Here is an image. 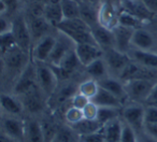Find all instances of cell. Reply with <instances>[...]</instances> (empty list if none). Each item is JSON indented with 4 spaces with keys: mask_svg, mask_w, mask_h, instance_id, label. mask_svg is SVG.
Instances as JSON below:
<instances>
[{
    "mask_svg": "<svg viewBox=\"0 0 157 142\" xmlns=\"http://www.w3.org/2000/svg\"><path fill=\"white\" fill-rule=\"evenodd\" d=\"M56 28L60 33H63L68 38H70L75 44H96L94 37H93L92 29L81 17L63 20Z\"/></svg>",
    "mask_w": 157,
    "mask_h": 142,
    "instance_id": "1",
    "label": "cell"
},
{
    "mask_svg": "<svg viewBox=\"0 0 157 142\" xmlns=\"http://www.w3.org/2000/svg\"><path fill=\"white\" fill-rule=\"evenodd\" d=\"M35 63L36 70H37L38 85L48 98L56 92L57 85H58V75L50 63H37V61H35Z\"/></svg>",
    "mask_w": 157,
    "mask_h": 142,
    "instance_id": "2",
    "label": "cell"
},
{
    "mask_svg": "<svg viewBox=\"0 0 157 142\" xmlns=\"http://www.w3.org/2000/svg\"><path fill=\"white\" fill-rule=\"evenodd\" d=\"M156 82L157 81H153L152 79H144V78H138L125 82L128 99L138 103L147 101Z\"/></svg>",
    "mask_w": 157,
    "mask_h": 142,
    "instance_id": "3",
    "label": "cell"
},
{
    "mask_svg": "<svg viewBox=\"0 0 157 142\" xmlns=\"http://www.w3.org/2000/svg\"><path fill=\"white\" fill-rule=\"evenodd\" d=\"M12 33L15 37L16 43L20 48L31 56V50H33V38L29 30L27 17L24 14H17L12 20Z\"/></svg>",
    "mask_w": 157,
    "mask_h": 142,
    "instance_id": "4",
    "label": "cell"
},
{
    "mask_svg": "<svg viewBox=\"0 0 157 142\" xmlns=\"http://www.w3.org/2000/svg\"><path fill=\"white\" fill-rule=\"evenodd\" d=\"M103 59L107 63L109 72L113 77L118 78V79H120L123 71L126 69V67L131 61L128 54L120 52L115 48L103 51Z\"/></svg>",
    "mask_w": 157,
    "mask_h": 142,
    "instance_id": "5",
    "label": "cell"
},
{
    "mask_svg": "<svg viewBox=\"0 0 157 142\" xmlns=\"http://www.w3.org/2000/svg\"><path fill=\"white\" fill-rule=\"evenodd\" d=\"M20 99L24 105L25 110L35 115V114H40L44 111L48 96L42 92L40 86L37 85L36 87L25 93L24 95L20 96Z\"/></svg>",
    "mask_w": 157,
    "mask_h": 142,
    "instance_id": "6",
    "label": "cell"
},
{
    "mask_svg": "<svg viewBox=\"0 0 157 142\" xmlns=\"http://www.w3.org/2000/svg\"><path fill=\"white\" fill-rule=\"evenodd\" d=\"M38 85L37 81V70H36V63L31 59L26 67L24 68L22 72L20 73L17 81L14 85V93L17 97L24 95L31 88Z\"/></svg>",
    "mask_w": 157,
    "mask_h": 142,
    "instance_id": "7",
    "label": "cell"
},
{
    "mask_svg": "<svg viewBox=\"0 0 157 142\" xmlns=\"http://www.w3.org/2000/svg\"><path fill=\"white\" fill-rule=\"evenodd\" d=\"M1 132L9 136L12 139L20 142H25L26 138V122L18 116L5 115L1 118Z\"/></svg>",
    "mask_w": 157,
    "mask_h": 142,
    "instance_id": "8",
    "label": "cell"
},
{
    "mask_svg": "<svg viewBox=\"0 0 157 142\" xmlns=\"http://www.w3.org/2000/svg\"><path fill=\"white\" fill-rule=\"evenodd\" d=\"M144 111L145 108L140 103L133 102L127 105L121 111L122 120L128 125H130L136 131L144 129Z\"/></svg>",
    "mask_w": 157,
    "mask_h": 142,
    "instance_id": "9",
    "label": "cell"
},
{
    "mask_svg": "<svg viewBox=\"0 0 157 142\" xmlns=\"http://www.w3.org/2000/svg\"><path fill=\"white\" fill-rule=\"evenodd\" d=\"M74 48H75V43L67 36L60 33V36L56 38V44H55L54 50L48 58V63H50L52 67H58L63 59L70 52L74 51Z\"/></svg>",
    "mask_w": 157,
    "mask_h": 142,
    "instance_id": "10",
    "label": "cell"
},
{
    "mask_svg": "<svg viewBox=\"0 0 157 142\" xmlns=\"http://www.w3.org/2000/svg\"><path fill=\"white\" fill-rule=\"evenodd\" d=\"M56 38L48 35L33 44L31 50V59L37 63H48L56 44Z\"/></svg>",
    "mask_w": 157,
    "mask_h": 142,
    "instance_id": "11",
    "label": "cell"
},
{
    "mask_svg": "<svg viewBox=\"0 0 157 142\" xmlns=\"http://www.w3.org/2000/svg\"><path fill=\"white\" fill-rule=\"evenodd\" d=\"M76 56L81 65L84 68L95 61L96 59H99L103 57V51L99 48L97 44L92 43H82V44H75L74 48Z\"/></svg>",
    "mask_w": 157,
    "mask_h": 142,
    "instance_id": "12",
    "label": "cell"
},
{
    "mask_svg": "<svg viewBox=\"0 0 157 142\" xmlns=\"http://www.w3.org/2000/svg\"><path fill=\"white\" fill-rule=\"evenodd\" d=\"M2 56L3 60H5V66L10 70H21V71H23L27 63L31 60L30 55L24 52L18 46H15L11 51L3 54Z\"/></svg>",
    "mask_w": 157,
    "mask_h": 142,
    "instance_id": "13",
    "label": "cell"
},
{
    "mask_svg": "<svg viewBox=\"0 0 157 142\" xmlns=\"http://www.w3.org/2000/svg\"><path fill=\"white\" fill-rule=\"evenodd\" d=\"M27 22H28L33 44L37 43L42 38L51 35V28L53 26L45 20L44 16H28Z\"/></svg>",
    "mask_w": 157,
    "mask_h": 142,
    "instance_id": "14",
    "label": "cell"
},
{
    "mask_svg": "<svg viewBox=\"0 0 157 142\" xmlns=\"http://www.w3.org/2000/svg\"><path fill=\"white\" fill-rule=\"evenodd\" d=\"M112 30H113V35H114L115 48L120 51V52L128 54L129 51L132 48L131 40H132L135 29L128 28V27L122 26V25L118 24Z\"/></svg>",
    "mask_w": 157,
    "mask_h": 142,
    "instance_id": "15",
    "label": "cell"
},
{
    "mask_svg": "<svg viewBox=\"0 0 157 142\" xmlns=\"http://www.w3.org/2000/svg\"><path fill=\"white\" fill-rule=\"evenodd\" d=\"M90 29H92V33L95 39V42L102 51L115 48L114 35L112 29L102 26L100 23H97L96 25L92 26Z\"/></svg>",
    "mask_w": 157,
    "mask_h": 142,
    "instance_id": "16",
    "label": "cell"
},
{
    "mask_svg": "<svg viewBox=\"0 0 157 142\" xmlns=\"http://www.w3.org/2000/svg\"><path fill=\"white\" fill-rule=\"evenodd\" d=\"M132 48L141 51H153L156 46V40L151 31L143 28L135 29L131 40Z\"/></svg>",
    "mask_w": 157,
    "mask_h": 142,
    "instance_id": "17",
    "label": "cell"
},
{
    "mask_svg": "<svg viewBox=\"0 0 157 142\" xmlns=\"http://www.w3.org/2000/svg\"><path fill=\"white\" fill-rule=\"evenodd\" d=\"M132 61L146 69L157 70V52L131 48L128 53Z\"/></svg>",
    "mask_w": 157,
    "mask_h": 142,
    "instance_id": "18",
    "label": "cell"
},
{
    "mask_svg": "<svg viewBox=\"0 0 157 142\" xmlns=\"http://www.w3.org/2000/svg\"><path fill=\"white\" fill-rule=\"evenodd\" d=\"M98 83L100 87L105 88L108 92L113 94L114 96L117 97L122 102H124L126 99H128V95H127V92H126L125 83H123L122 80H120L118 78L109 75V77L98 81Z\"/></svg>",
    "mask_w": 157,
    "mask_h": 142,
    "instance_id": "19",
    "label": "cell"
},
{
    "mask_svg": "<svg viewBox=\"0 0 157 142\" xmlns=\"http://www.w3.org/2000/svg\"><path fill=\"white\" fill-rule=\"evenodd\" d=\"M0 102H1V109H2L3 113L7 115L20 117L21 114L25 111L22 100L16 95L13 96L10 94H2L0 97Z\"/></svg>",
    "mask_w": 157,
    "mask_h": 142,
    "instance_id": "20",
    "label": "cell"
},
{
    "mask_svg": "<svg viewBox=\"0 0 157 142\" xmlns=\"http://www.w3.org/2000/svg\"><path fill=\"white\" fill-rule=\"evenodd\" d=\"M81 65L80 60H78V56H76L75 52L72 51L70 52L65 58L63 59V61L60 63V65L58 67H53L57 70L56 73L59 78H63V79H67V78L71 77L76 70L78 69V67Z\"/></svg>",
    "mask_w": 157,
    "mask_h": 142,
    "instance_id": "21",
    "label": "cell"
},
{
    "mask_svg": "<svg viewBox=\"0 0 157 142\" xmlns=\"http://www.w3.org/2000/svg\"><path fill=\"white\" fill-rule=\"evenodd\" d=\"M60 1L61 0H50L44 6L43 16L55 28L63 21V10H61Z\"/></svg>",
    "mask_w": 157,
    "mask_h": 142,
    "instance_id": "22",
    "label": "cell"
},
{
    "mask_svg": "<svg viewBox=\"0 0 157 142\" xmlns=\"http://www.w3.org/2000/svg\"><path fill=\"white\" fill-rule=\"evenodd\" d=\"M98 18L99 23L109 29H113L118 25V16L116 11L114 10L113 6L108 2L101 5L98 11Z\"/></svg>",
    "mask_w": 157,
    "mask_h": 142,
    "instance_id": "23",
    "label": "cell"
},
{
    "mask_svg": "<svg viewBox=\"0 0 157 142\" xmlns=\"http://www.w3.org/2000/svg\"><path fill=\"white\" fill-rule=\"evenodd\" d=\"M123 120L120 117L114 118L109 123L105 124L101 128L105 142H120L122 135Z\"/></svg>",
    "mask_w": 157,
    "mask_h": 142,
    "instance_id": "24",
    "label": "cell"
},
{
    "mask_svg": "<svg viewBox=\"0 0 157 142\" xmlns=\"http://www.w3.org/2000/svg\"><path fill=\"white\" fill-rule=\"evenodd\" d=\"M92 101L98 107H112L120 109L123 106V102L117 97H115L113 94L102 87H99L98 92L92 99Z\"/></svg>",
    "mask_w": 157,
    "mask_h": 142,
    "instance_id": "25",
    "label": "cell"
},
{
    "mask_svg": "<svg viewBox=\"0 0 157 142\" xmlns=\"http://www.w3.org/2000/svg\"><path fill=\"white\" fill-rule=\"evenodd\" d=\"M25 142H45L41 122L36 118L26 121V138Z\"/></svg>",
    "mask_w": 157,
    "mask_h": 142,
    "instance_id": "26",
    "label": "cell"
},
{
    "mask_svg": "<svg viewBox=\"0 0 157 142\" xmlns=\"http://www.w3.org/2000/svg\"><path fill=\"white\" fill-rule=\"evenodd\" d=\"M85 71L90 75V77L92 78V79L96 80V81H100V80L105 79V78L110 75L109 69H108L107 63H105L103 57H101V58H99V59H96V60L93 61L92 63L86 66Z\"/></svg>",
    "mask_w": 157,
    "mask_h": 142,
    "instance_id": "27",
    "label": "cell"
},
{
    "mask_svg": "<svg viewBox=\"0 0 157 142\" xmlns=\"http://www.w3.org/2000/svg\"><path fill=\"white\" fill-rule=\"evenodd\" d=\"M52 142H81V136L70 125H59Z\"/></svg>",
    "mask_w": 157,
    "mask_h": 142,
    "instance_id": "28",
    "label": "cell"
},
{
    "mask_svg": "<svg viewBox=\"0 0 157 142\" xmlns=\"http://www.w3.org/2000/svg\"><path fill=\"white\" fill-rule=\"evenodd\" d=\"M61 10H63V20H72L80 17L81 5L76 0H61Z\"/></svg>",
    "mask_w": 157,
    "mask_h": 142,
    "instance_id": "29",
    "label": "cell"
},
{
    "mask_svg": "<svg viewBox=\"0 0 157 142\" xmlns=\"http://www.w3.org/2000/svg\"><path fill=\"white\" fill-rule=\"evenodd\" d=\"M74 128V130L78 133L80 136L87 135V133L96 132V131L100 130L102 128V125L99 124L97 121H92V120H86L84 118L83 121H81L78 124L72 126Z\"/></svg>",
    "mask_w": 157,
    "mask_h": 142,
    "instance_id": "30",
    "label": "cell"
},
{
    "mask_svg": "<svg viewBox=\"0 0 157 142\" xmlns=\"http://www.w3.org/2000/svg\"><path fill=\"white\" fill-rule=\"evenodd\" d=\"M80 17L90 27L99 23L98 11H95V7L88 5V3H82L81 11H80Z\"/></svg>",
    "mask_w": 157,
    "mask_h": 142,
    "instance_id": "31",
    "label": "cell"
},
{
    "mask_svg": "<svg viewBox=\"0 0 157 142\" xmlns=\"http://www.w3.org/2000/svg\"><path fill=\"white\" fill-rule=\"evenodd\" d=\"M117 117H120V110H118V108L99 107L96 121L103 126L105 124L109 123L110 121Z\"/></svg>",
    "mask_w": 157,
    "mask_h": 142,
    "instance_id": "32",
    "label": "cell"
},
{
    "mask_svg": "<svg viewBox=\"0 0 157 142\" xmlns=\"http://www.w3.org/2000/svg\"><path fill=\"white\" fill-rule=\"evenodd\" d=\"M141 22H142L141 18L136 16L135 14L130 13L127 10L121 12L120 15H118V24L122 25V26L128 27V28H132V29L140 28Z\"/></svg>",
    "mask_w": 157,
    "mask_h": 142,
    "instance_id": "33",
    "label": "cell"
},
{
    "mask_svg": "<svg viewBox=\"0 0 157 142\" xmlns=\"http://www.w3.org/2000/svg\"><path fill=\"white\" fill-rule=\"evenodd\" d=\"M99 87L100 86H99L98 81H96L94 79H90L86 80V81H83L78 85V93L83 94L84 96H86L87 98H90L92 100L95 95L97 94Z\"/></svg>",
    "mask_w": 157,
    "mask_h": 142,
    "instance_id": "34",
    "label": "cell"
},
{
    "mask_svg": "<svg viewBox=\"0 0 157 142\" xmlns=\"http://www.w3.org/2000/svg\"><path fill=\"white\" fill-rule=\"evenodd\" d=\"M78 92V86L75 87L73 84H67V85L63 86V87L59 90V92L57 93L56 96V102L58 105H61V103H65L67 100H71L72 97Z\"/></svg>",
    "mask_w": 157,
    "mask_h": 142,
    "instance_id": "35",
    "label": "cell"
},
{
    "mask_svg": "<svg viewBox=\"0 0 157 142\" xmlns=\"http://www.w3.org/2000/svg\"><path fill=\"white\" fill-rule=\"evenodd\" d=\"M15 46H17V43H16L15 37H14L12 30L5 33H0V50H1L2 55L11 51Z\"/></svg>",
    "mask_w": 157,
    "mask_h": 142,
    "instance_id": "36",
    "label": "cell"
},
{
    "mask_svg": "<svg viewBox=\"0 0 157 142\" xmlns=\"http://www.w3.org/2000/svg\"><path fill=\"white\" fill-rule=\"evenodd\" d=\"M65 120L67 122V124L70 125V126H73V125L78 124V123H80L81 121L84 120L83 110L71 106L65 112Z\"/></svg>",
    "mask_w": 157,
    "mask_h": 142,
    "instance_id": "37",
    "label": "cell"
},
{
    "mask_svg": "<svg viewBox=\"0 0 157 142\" xmlns=\"http://www.w3.org/2000/svg\"><path fill=\"white\" fill-rule=\"evenodd\" d=\"M42 130H43L45 142H52L58 130V125H56L52 120H43L41 122Z\"/></svg>",
    "mask_w": 157,
    "mask_h": 142,
    "instance_id": "38",
    "label": "cell"
},
{
    "mask_svg": "<svg viewBox=\"0 0 157 142\" xmlns=\"http://www.w3.org/2000/svg\"><path fill=\"white\" fill-rule=\"evenodd\" d=\"M120 142H138L137 133L136 130L123 121V128H122V135H121V141Z\"/></svg>",
    "mask_w": 157,
    "mask_h": 142,
    "instance_id": "39",
    "label": "cell"
},
{
    "mask_svg": "<svg viewBox=\"0 0 157 142\" xmlns=\"http://www.w3.org/2000/svg\"><path fill=\"white\" fill-rule=\"evenodd\" d=\"M157 123V106L150 105L145 107L144 111V124Z\"/></svg>",
    "mask_w": 157,
    "mask_h": 142,
    "instance_id": "40",
    "label": "cell"
},
{
    "mask_svg": "<svg viewBox=\"0 0 157 142\" xmlns=\"http://www.w3.org/2000/svg\"><path fill=\"white\" fill-rule=\"evenodd\" d=\"M98 109H99L98 106L95 105V103L90 100V102H88V105L83 109L84 118H86V120L96 121L97 114H98Z\"/></svg>",
    "mask_w": 157,
    "mask_h": 142,
    "instance_id": "41",
    "label": "cell"
},
{
    "mask_svg": "<svg viewBox=\"0 0 157 142\" xmlns=\"http://www.w3.org/2000/svg\"><path fill=\"white\" fill-rule=\"evenodd\" d=\"M90 98H87V97L84 96L83 94H81V93L78 92L73 97H72L71 106H73V107H75V108H78V109H81V110H83L84 108H85L86 106L88 105V102H90Z\"/></svg>",
    "mask_w": 157,
    "mask_h": 142,
    "instance_id": "42",
    "label": "cell"
},
{
    "mask_svg": "<svg viewBox=\"0 0 157 142\" xmlns=\"http://www.w3.org/2000/svg\"><path fill=\"white\" fill-rule=\"evenodd\" d=\"M81 142H105V141L102 130L100 129V130L96 131V132L81 136Z\"/></svg>",
    "mask_w": 157,
    "mask_h": 142,
    "instance_id": "43",
    "label": "cell"
},
{
    "mask_svg": "<svg viewBox=\"0 0 157 142\" xmlns=\"http://www.w3.org/2000/svg\"><path fill=\"white\" fill-rule=\"evenodd\" d=\"M18 0H0V11L1 14H5L7 11L12 10L17 6Z\"/></svg>",
    "mask_w": 157,
    "mask_h": 142,
    "instance_id": "44",
    "label": "cell"
},
{
    "mask_svg": "<svg viewBox=\"0 0 157 142\" xmlns=\"http://www.w3.org/2000/svg\"><path fill=\"white\" fill-rule=\"evenodd\" d=\"M144 131L146 135H148L153 140L157 141V123L152 124H144Z\"/></svg>",
    "mask_w": 157,
    "mask_h": 142,
    "instance_id": "45",
    "label": "cell"
},
{
    "mask_svg": "<svg viewBox=\"0 0 157 142\" xmlns=\"http://www.w3.org/2000/svg\"><path fill=\"white\" fill-rule=\"evenodd\" d=\"M12 30V21L8 20L5 16H1L0 18V33H5Z\"/></svg>",
    "mask_w": 157,
    "mask_h": 142,
    "instance_id": "46",
    "label": "cell"
},
{
    "mask_svg": "<svg viewBox=\"0 0 157 142\" xmlns=\"http://www.w3.org/2000/svg\"><path fill=\"white\" fill-rule=\"evenodd\" d=\"M142 2L151 13H157V0H142Z\"/></svg>",
    "mask_w": 157,
    "mask_h": 142,
    "instance_id": "47",
    "label": "cell"
},
{
    "mask_svg": "<svg viewBox=\"0 0 157 142\" xmlns=\"http://www.w3.org/2000/svg\"><path fill=\"white\" fill-rule=\"evenodd\" d=\"M146 102H150V103H156L157 102V82L155 84L154 88H153L152 93H151L150 97H148L147 101Z\"/></svg>",
    "mask_w": 157,
    "mask_h": 142,
    "instance_id": "48",
    "label": "cell"
},
{
    "mask_svg": "<svg viewBox=\"0 0 157 142\" xmlns=\"http://www.w3.org/2000/svg\"><path fill=\"white\" fill-rule=\"evenodd\" d=\"M0 142H20V141H17V140H15V139H12V138H10L9 136L1 132V136H0Z\"/></svg>",
    "mask_w": 157,
    "mask_h": 142,
    "instance_id": "49",
    "label": "cell"
},
{
    "mask_svg": "<svg viewBox=\"0 0 157 142\" xmlns=\"http://www.w3.org/2000/svg\"><path fill=\"white\" fill-rule=\"evenodd\" d=\"M86 3H88V5L93 6V7H96L97 5H99L100 3V0H84Z\"/></svg>",
    "mask_w": 157,
    "mask_h": 142,
    "instance_id": "50",
    "label": "cell"
},
{
    "mask_svg": "<svg viewBox=\"0 0 157 142\" xmlns=\"http://www.w3.org/2000/svg\"><path fill=\"white\" fill-rule=\"evenodd\" d=\"M31 1H35V2H38V3H42V5L45 6L50 0H31Z\"/></svg>",
    "mask_w": 157,
    "mask_h": 142,
    "instance_id": "51",
    "label": "cell"
},
{
    "mask_svg": "<svg viewBox=\"0 0 157 142\" xmlns=\"http://www.w3.org/2000/svg\"><path fill=\"white\" fill-rule=\"evenodd\" d=\"M122 1H124V2H125V1H127V0H122Z\"/></svg>",
    "mask_w": 157,
    "mask_h": 142,
    "instance_id": "52",
    "label": "cell"
}]
</instances>
